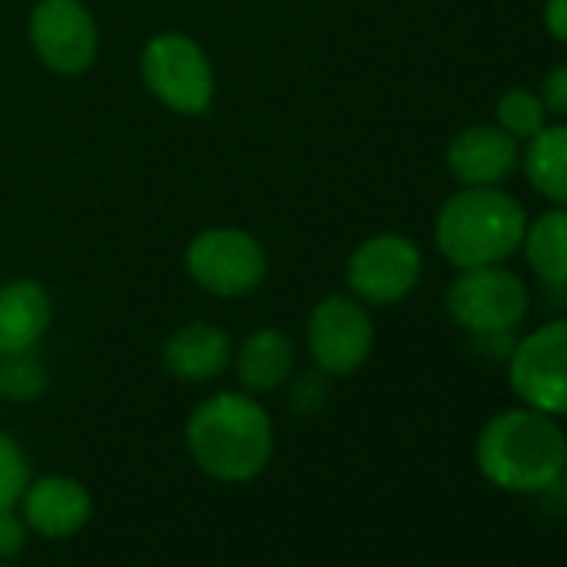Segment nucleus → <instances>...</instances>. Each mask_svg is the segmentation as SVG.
I'll return each instance as SVG.
<instances>
[{
	"mask_svg": "<svg viewBox=\"0 0 567 567\" xmlns=\"http://www.w3.org/2000/svg\"><path fill=\"white\" fill-rule=\"evenodd\" d=\"M91 511H94L91 491L81 481L64 477V474H51V477L28 484L21 497V514L28 527L44 537H71L84 530V524L91 520Z\"/></svg>",
	"mask_w": 567,
	"mask_h": 567,
	"instance_id": "nucleus-12",
	"label": "nucleus"
},
{
	"mask_svg": "<svg viewBox=\"0 0 567 567\" xmlns=\"http://www.w3.org/2000/svg\"><path fill=\"white\" fill-rule=\"evenodd\" d=\"M474 344L487 354V358H511L514 351V331H494V334H471Z\"/></svg>",
	"mask_w": 567,
	"mask_h": 567,
	"instance_id": "nucleus-24",
	"label": "nucleus"
},
{
	"mask_svg": "<svg viewBox=\"0 0 567 567\" xmlns=\"http://www.w3.org/2000/svg\"><path fill=\"white\" fill-rule=\"evenodd\" d=\"M507 378L524 408L550 417L567 414V318L540 324L514 344Z\"/></svg>",
	"mask_w": 567,
	"mask_h": 567,
	"instance_id": "nucleus-5",
	"label": "nucleus"
},
{
	"mask_svg": "<svg viewBox=\"0 0 567 567\" xmlns=\"http://www.w3.org/2000/svg\"><path fill=\"white\" fill-rule=\"evenodd\" d=\"M540 101H544L547 114H557V117L567 121V61L557 64V68L544 78V84H540Z\"/></svg>",
	"mask_w": 567,
	"mask_h": 567,
	"instance_id": "nucleus-23",
	"label": "nucleus"
},
{
	"mask_svg": "<svg viewBox=\"0 0 567 567\" xmlns=\"http://www.w3.org/2000/svg\"><path fill=\"white\" fill-rule=\"evenodd\" d=\"M187 451L197 467L227 484L254 481L274 451V424L247 394H214L187 421Z\"/></svg>",
	"mask_w": 567,
	"mask_h": 567,
	"instance_id": "nucleus-2",
	"label": "nucleus"
},
{
	"mask_svg": "<svg viewBox=\"0 0 567 567\" xmlns=\"http://www.w3.org/2000/svg\"><path fill=\"white\" fill-rule=\"evenodd\" d=\"M527 230L524 207L497 187H464L444 200L434 237L437 250L454 267L504 264L520 250Z\"/></svg>",
	"mask_w": 567,
	"mask_h": 567,
	"instance_id": "nucleus-3",
	"label": "nucleus"
},
{
	"mask_svg": "<svg viewBox=\"0 0 567 567\" xmlns=\"http://www.w3.org/2000/svg\"><path fill=\"white\" fill-rule=\"evenodd\" d=\"M547 124V107L540 101V94L514 87L497 101V127L507 131L514 141H530L540 127Z\"/></svg>",
	"mask_w": 567,
	"mask_h": 567,
	"instance_id": "nucleus-18",
	"label": "nucleus"
},
{
	"mask_svg": "<svg viewBox=\"0 0 567 567\" xmlns=\"http://www.w3.org/2000/svg\"><path fill=\"white\" fill-rule=\"evenodd\" d=\"M544 28L554 41L567 44V0H547L544 4Z\"/></svg>",
	"mask_w": 567,
	"mask_h": 567,
	"instance_id": "nucleus-25",
	"label": "nucleus"
},
{
	"mask_svg": "<svg viewBox=\"0 0 567 567\" xmlns=\"http://www.w3.org/2000/svg\"><path fill=\"white\" fill-rule=\"evenodd\" d=\"M527 267L547 288H567V204H557L534 217L524 230Z\"/></svg>",
	"mask_w": 567,
	"mask_h": 567,
	"instance_id": "nucleus-16",
	"label": "nucleus"
},
{
	"mask_svg": "<svg viewBox=\"0 0 567 567\" xmlns=\"http://www.w3.org/2000/svg\"><path fill=\"white\" fill-rule=\"evenodd\" d=\"M28 544V520L24 514H18L14 507L0 511V557L11 560L24 550Z\"/></svg>",
	"mask_w": 567,
	"mask_h": 567,
	"instance_id": "nucleus-22",
	"label": "nucleus"
},
{
	"mask_svg": "<svg viewBox=\"0 0 567 567\" xmlns=\"http://www.w3.org/2000/svg\"><path fill=\"white\" fill-rule=\"evenodd\" d=\"M28 484H31V467L21 444L0 431V511L18 507Z\"/></svg>",
	"mask_w": 567,
	"mask_h": 567,
	"instance_id": "nucleus-20",
	"label": "nucleus"
},
{
	"mask_svg": "<svg viewBox=\"0 0 567 567\" xmlns=\"http://www.w3.org/2000/svg\"><path fill=\"white\" fill-rule=\"evenodd\" d=\"M291 371H295V344L288 334H280L274 328L254 331L237 351V381L254 394L280 388L291 378Z\"/></svg>",
	"mask_w": 567,
	"mask_h": 567,
	"instance_id": "nucleus-15",
	"label": "nucleus"
},
{
	"mask_svg": "<svg viewBox=\"0 0 567 567\" xmlns=\"http://www.w3.org/2000/svg\"><path fill=\"white\" fill-rule=\"evenodd\" d=\"M520 164V141L497 124H477L454 134L447 144V167L464 187H497Z\"/></svg>",
	"mask_w": 567,
	"mask_h": 567,
	"instance_id": "nucleus-11",
	"label": "nucleus"
},
{
	"mask_svg": "<svg viewBox=\"0 0 567 567\" xmlns=\"http://www.w3.org/2000/svg\"><path fill=\"white\" fill-rule=\"evenodd\" d=\"M0 567H18V564H11V560H4V557H0Z\"/></svg>",
	"mask_w": 567,
	"mask_h": 567,
	"instance_id": "nucleus-26",
	"label": "nucleus"
},
{
	"mask_svg": "<svg viewBox=\"0 0 567 567\" xmlns=\"http://www.w3.org/2000/svg\"><path fill=\"white\" fill-rule=\"evenodd\" d=\"M477 467L504 491L537 494L560 481L567 467V437L544 411H501L477 437Z\"/></svg>",
	"mask_w": 567,
	"mask_h": 567,
	"instance_id": "nucleus-1",
	"label": "nucleus"
},
{
	"mask_svg": "<svg viewBox=\"0 0 567 567\" xmlns=\"http://www.w3.org/2000/svg\"><path fill=\"white\" fill-rule=\"evenodd\" d=\"M560 481H564V491H567V467H564V474H560Z\"/></svg>",
	"mask_w": 567,
	"mask_h": 567,
	"instance_id": "nucleus-27",
	"label": "nucleus"
},
{
	"mask_svg": "<svg viewBox=\"0 0 567 567\" xmlns=\"http://www.w3.org/2000/svg\"><path fill=\"white\" fill-rule=\"evenodd\" d=\"M44 391H48V371L38 358H31V351L0 361V394L8 401L28 404L38 401Z\"/></svg>",
	"mask_w": 567,
	"mask_h": 567,
	"instance_id": "nucleus-19",
	"label": "nucleus"
},
{
	"mask_svg": "<svg viewBox=\"0 0 567 567\" xmlns=\"http://www.w3.org/2000/svg\"><path fill=\"white\" fill-rule=\"evenodd\" d=\"M187 270L204 291L217 298H237L264 280L267 257L260 244L244 230H204L187 247Z\"/></svg>",
	"mask_w": 567,
	"mask_h": 567,
	"instance_id": "nucleus-7",
	"label": "nucleus"
},
{
	"mask_svg": "<svg viewBox=\"0 0 567 567\" xmlns=\"http://www.w3.org/2000/svg\"><path fill=\"white\" fill-rule=\"evenodd\" d=\"M230 338L227 331L207 324V321H194L184 324L181 331H174L164 344V368L177 378V381H210L217 374H224V368L230 364Z\"/></svg>",
	"mask_w": 567,
	"mask_h": 567,
	"instance_id": "nucleus-14",
	"label": "nucleus"
},
{
	"mask_svg": "<svg viewBox=\"0 0 567 567\" xmlns=\"http://www.w3.org/2000/svg\"><path fill=\"white\" fill-rule=\"evenodd\" d=\"M524 177L540 197L567 204V121L544 124L524 141Z\"/></svg>",
	"mask_w": 567,
	"mask_h": 567,
	"instance_id": "nucleus-17",
	"label": "nucleus"
},
{
	"mask_svg": "<svg viewBox=\"0 0 567 567\" xmlns=\"http://www.w3.org/2000/svg\"><path fill=\"white\" fill-rule=\"evenodd\" d=\"M374 344V328L368 311L344 295L324 298L308 324V348L315 364L324 374H351L358 371Z\"/></svg>",
	"mask_w": 567,
	"mask_h": 567,
	"instance_id": "nucleus-9",
	"label": "nucleus"
},
{
	"mask_svg": "<svg viewBox=\"0 0 567 567\" xmlns=\"http://www.w3.org/2000/svg\"><path fill=\"white\" fill-rule=\"evenodd\" d=\"M147 87L177 114H204L214 97V71L204 51L181 34L154 38L141 54Z\"/></svg>",
	"mask_w": 567,
	"mask_h": 567,
	"instance_id": "nucleus-6",
	"label": "nucleus"
},
{
	"mask_svg": "<svg viewBox=\"0 0 567 567\" xmlns=\"http://www.w3.org/2000/svg\"><path fill=\"white\" fill-rule=\"evenodd\" d=\"M447 311L467 334L514 331L530 311V291L520 274L501 264L464 267L447 288Z\"/></svg>",
	"mask_w": 567,
	"mask_h": 567,
	"instance_id": "nucleus-4",
	"label": "nucleus"
},
{
	"mask_svg": "<svg viewBox=\"0 0 567 567\" xmlns=\"http://www.w3.org/2000/svg\"><path fill=\"white\" fill-rule=\"evenodd\" d=\"M328 404V381L324 374H301L291 384V411L295 414H318Z\"/></svg>",
	"mask_w": 567,
	"mask_h": 567,
	"instance_id": "nucleus-21",
	"label": "nucleus"
},
{
	"mask_svg": "<svg viewBox=\"0 0 567 567\" xmlns=\"http://www.w3.org/2000/svg\"><path fill=\"white\" fill-rule=\"evenodd\" d=\"M31 41L58 74H81L97 54V28L81 0H41L31 14Z\"/></svg>",
	"mask_w": 567,
	"mask_h": 567,
	"instance_id": "nucleus-10",
	"label": "nucleus"
},
{
	"mask_svg": "<svg viewBox=\"0 0 567 567\" xmlns=\"http://www.w3.org/2000/svg\"><path fill=\"white\" fill-rule=\"evenodd\" d=\"M421 280V250L401 234H378L364 240L348 260V284L368 305H394Z\"/></svg>",
	"mask_w": 567,
	"mask_h": 567,
	"instance_id": "nucleus-8",
	"label": "nucleus"
},
{
	"mask_svg": "<svg viewBox=\"0 0 567 567\" xmlns=\"http://www.w3.org/2000/svg\"><path fill=\"white\" fill-rule=\"evenodd\" d=\"M51 328V295L38 280L0 288V358L28 354Z\"/></svg>",
	"mask_w": 567,
	"mask_h": 567,
	"instance_id": "nucleus-13",
	"label": "nucleus"
}]
</instances>
